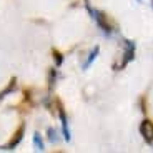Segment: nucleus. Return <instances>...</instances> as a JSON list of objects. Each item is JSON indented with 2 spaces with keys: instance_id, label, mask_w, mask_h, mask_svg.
I'll return each instance as SVG.
<instances>
[{
  "instance_id": "nucleus-1",
  "label": "nucleus",
  "mask_w": 153,
  "mask_h": 153,
  "mask_svg": "<svg viewBox=\"0 0 153 153\" xmlns=\"http://www.w3.org/2000/svg\"><path fill=\"white\" fill-rule=\"evenodd\" d=\"M140 131H142L143 138H145L148 143L153 142V123L150 120H143L142 125H140Z\"/></svg>"
},
{
  "instance_id": "nucleus-2",
  "label": "nucleus",
  "mask_w": 153,
  "mask_h": 153,
  "mask_svg": "<svg viewBox=\"0 0 153 153\" xmlns=\"http://www.w3.org/2000/svg\"><path fill=\"white\" fill-rule=\"evenodd\" d=\"M92 15L95 17V20L98 22V25L103 28L105 32H110L111 30L110 25H108V22H107V15H103L102 12H97V10H92Z\"/></svg>"
},
{
  "instance_id": "nucleus-3",
  "label": "nucleus",
  "mask_w": 153,
  "mask_h": 153,
  "mask_svg": "<svg viewBox=\"0 0 153 153\" xmlns=\"http://www.w3.org/2000/svg\"><path fill=\"white\" fill-rule=\"evenodd\" d=\"M22 135H23V126H20V128H19V131L15 133V138H12V142L8 143V146H7V148H13V146H17V145H19V142L22 140Z\"/></svg>"
},
{
  "instance_id": "nucleus-4",
  "label": "nucleus",
  "mask_w": 153,
  "mask_h": 153,
  "mask_svg": "<svg viewBox=\"0 0 153 153\" xmlns=\"http://www.w3.org/2000/svg\"><path fill=\"white\" fill-rule=\"evenodd\" d=\"M98 50H100L98 47H95V48H93V52H92V53H90V58H88V62H87V63H85V65H83L85 68H87V67L90 65V63H92V62H93V60H95V58H97V55H98Z\"/></svg>"
},
{
  "instance_id": "nucleus-5",
  "label": "nucleus",
  "mask_w": 153,
  "mask_h": 153,
  "mask_svg": "<svg viewBox=\"0 0 153 153\" xmlns=\"http://www.w3.org/2000/svg\"><path fill=\"white\" fill-rule=\"evenodd\" d=\"M33 143H35V146H37V150H43V143H42V140H40V137H38V133L33 137Z\"/></svg>"
},
{
  "instance_id": "nucleus-6",
  "label": "nucleus",
  "mask_w": 153,
  "mask_h": 153,
  "mask_svg": "<svg viewBox=\"0 0 153 153\" xmlns=\"http://www.w3.org/2000/svg\"><path fill=\"white\" fill-rule=\"evenodd\" d=\"M48 138L52 140V142H58V138H57V133H55V130H48Z\"/></svg>"
},
{
  "instance_id": "nucleus-7",
  "label": "nucleus",
  "mask_w": 153,
  "mask_h": 153,
  "mask_svg": "<svg viewBox=\"0 0 153 153\" xmlns=\"http://www.w3.org/2000/svg\"><path fill=\"white\" fill-rule=\"evenodd\" d=\"M53 57H55V60H57V65H60L62 63V55L58 53V52H53Z\"/></svg>"
}]
</instances>
